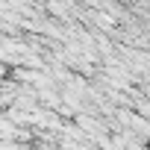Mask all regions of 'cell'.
Instances as JSON below:
<instances>
[{
    "label": "cell",
    "instance_id": "obj_1",
    "mask_svg": "<svg viewBox=\"0 0 150 150\" xmlns=\"http://www.w3.org/2000/svg\"><path fill=\"white\" fill-rule=\"evenodd\" d=\"M6 74H9V71H6L3 65H0V80H6Z\"/></svg>",
    "mask_w": 150,
    "mask_h": 150
}]
</instances>
